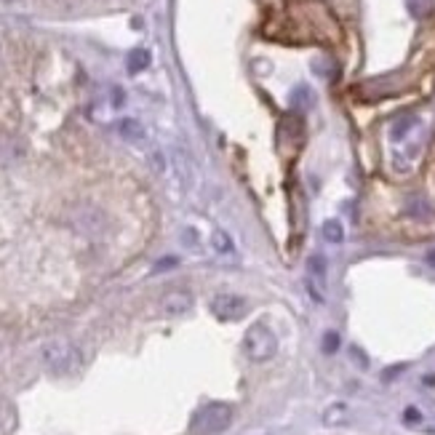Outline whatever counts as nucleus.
I'll use <instances>...</instances> for the list:
<instances>
[{
	"mask_svg": "<svg viewBox=\"0 0 435 435\" xmlns=\"http://www.w3.org/2000/svg\"><path fill=\"white\" fill-rule=\"evenodd\" d=\"M243 350H246V355L249 360L254 363H264V360H270L275 353H278V337H275V331H272L267 323H254L249 326L246 331V337H243Z\"/></svg>",
	"mask_w": 435,
	"mask_h": 435,
	"instance_id": "1",
	"label": "nucleus"
},
{
	"mask_svg": "<svg viewBox=\"0 0 435 435\" xmlns=\"http://www.w3.org/2000/svg\"><path fill=\"white\" fill-rule=\"evenodd\" d=\"M232 422V406L227 403H208L193 417V433L195 435H219Z\"/></svg>",
	"mask_w": 435,
	"mask_h": 435,
	"instance_id": "2",
	"label": "nucleus"
},
{
	"mask_svg": "<svg viewBox=\"0 0 435 435\" xmlns=\"http://www.w3.org/2000/svg\"><path fill=\"white\" fill-rule=\"evenodd\" d=\"M43 363L51 374H70V371L77 369L80 355H77V350L70 342L56 339V342H48L43 348Z\"/></svg>",
	"mask_w": 435,
	"mask_h": 435,
	"instance_id": "3",
	"label": "nucleus"
},
{
	"mask_svg": "<svg viewBox=\"0 0 435 435\" xmlns=\"http://www.w3.org/2000/svg\"><path fill=\"white\" fill-rule=\"evenodd\" d=\"M211 313L219 321H240L249 313V302L238 294H217L211 299Z\"/></svg>",
	"mask_w": 435,
	"mask_h": 435,
	"instance_id": "4",
	"label": "nucleus"
},
{
	"mask_svg": "<svg viewBox=\"0 0 435 435\" xmlns=\"http://www.w3.org/2000/svg\"><path fill=\"white\" fill-rule=\"evenodd\" d=\"M190 307H193V294L187 291V289H174V291H168V294L161 299V310H163L166 316H185L190 313Z\"/></svg>",
	"mask_w": 435,
	"mask_h": 435,
	"instance_id": "5",
	"label": "nucleus"
},
{
	"mask_svg": "<svg viewBox=\"0 0 435 435\" xmlns=\"http://www.w3.org/2000/svg\"><path fill=\"white\" fill-rule=\"evenodd\" d=\"M211 246H214V251L222 254V257H232V254H235V243H232V238H230L225 230H217V232L211 235Z\"/></svg>",
	"mask_w": 435,
	"mask_h": 435,
	"instance_id": "6",
	"label": "nucleus"
},
{
	"mask_svg": "<svg viewBox=\"0 0 435 435\" xmlns=\"http://www.w3.org/2000/svg\"><path fill=\"white\" fill-rule=\"evenodd\" d=\"M323 238L328 240V243H342L345 240V227H342V222L339 219H328V222H323Z\"/></svg>",
	"mask_w": 435,
	"mask_h": 435,
	"instance_id": "7",
	"label": "nucleus"
},
{
	"mask_svg": "<svg viewBox=\"0 0 435 435\" xmlns=\"http://www.w3.org/2000/svg\"><path fill=\"white\" fill-rule=\"evenodd\" d=\"M120 136H126L129 141H139V139H144V129H141L136 120L129 118L120 123Z\"/></svg>",
	"mask_w": 435,
	"mask_h": 435,
	"instance_id": "8",
	"label": "nucleus"
},
{
	"mask_svg": "<svg viewBox=\"0 0 435 435\" xmlns=\"http://www.w3.org/2000/svg\"><path fill=\"white\" fill-rule=\"evenodd\" d=\"M147 65H150V54H147L144 48L131 51V56H129V70H131V72H139V70H144Z\"/></svg>",
	"mask_w": 435,
	"mask_h": 435,
	"instance_id": "9",
	"label": "nucleus"
},
{
	"mask_svg": "<svg viewBox=\"0 0 435 435\" xmlns=\"http://www.w3.org/2000/svg\"><path fill=\"white\" fill-rule=\"evenodd\" d=\"M307 267H310V275H313L316 281L323 283V278H326V259H323L321 254H316V257H310V262H307Z\"/></svg>",
	"mask_w": 435,
	"mask_h": 435,
	"instance_id": "10",
	"label": "nucleus"
},
{
	"mask_svg": "<svg viewBox=\"0 0 435 435\" xmlns=\"http://www.w3.org/2000/svg\"><path fill=\"white\" fill-rule=\"evenodd\" d=\"M339 348V334L337 331H326V337H323V350L326 353H334Z\"/></svg>",
	"mask_w": 435,
	"mask_h": 435,
	"instance_id": "11",
	"label": "nucleus"
},
{
	"mask_svg": "<svg viewBox=\"0 0 435 435\" xmlns=\"http://www.w3.org/2000/svg\"><path fill=\"white\" fill-rule=\"evenodd\" d=\"M412 126H414V118H403L401 123H398V126L392 129V136H395V139H401L403 134H406V131L412 129Z\"/></svg>",
	"mask_w": 435,
	"mask_h": 435,
	"instance_id": "12",
	"label": "nucleus"
},
{
	"mask_svg": "<svg viewBox=\"0 0 435 435\" xmlns=\"http://www.w3.org/2000/svg\"><path fill=\"white\" fill-rule=\"evenodd\" d=\"M403 419H406V422H419V419H422V414L417 412V409H406V414H403Z\"/></svg>",
	"mask_w": 435,
	"mask_h": 435,
	"instance_id": "13",
	"label": "nucleus"
},
{
	"mask_svg": "<svg viewBox=\"0 0 435 435\" xmlns=\"http://www.w3.org/2000/svg\"><path fill=\"white\" fill-rule=\"evenodd\" d=\"M427 262H430V264H435V251H430V254H427Z\"/></svg>",
	"mask_w": 435,
	"mask_h": 435,
	"instance_id": "14",
	"label": "nucleus"
}]
</instances>
